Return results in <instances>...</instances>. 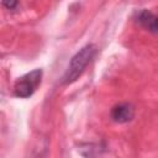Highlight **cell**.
Returning a JSON list of instances; mask_svg holds the SVG:
<instances>
[{"label":"cell","instance_id":"obj_2","mask_svg":"<svg viewBox=\"0 0 158 158\" xmlns=\"http://www.w3.org/2000/svg\"><path fill=\"white\" fill-rule=\"evenodd\" d=\"M41 78H42V70L41 69H35L30 73H26L25 75L20 77L14 85V93L17 98L26 99L30 98L38 85L41 84Z\"/></svg>","mask_w":158,"mask_h":158},{"label":"cell","instance_id":"obj_1","mask_svg":"<svg viewBox=\"0 0 158 158\" xmlns=\"http://www.w3.org/2000/svg\"><path fill=\"white\" fill-rule=\"evenodd\" d=\"M96 53V47L93 43H89L80 48L70 59L68 68L62 78V84H72L74 83L85 70L86 65L94 58Z\"/></svg>","mask_w":158,"mask_h":158},{"label":"cell","instance_id":"obj_4","mask_svg":"<svg viewBox=\"0 0 158 158\" xmlns=\"http://www.w3.org/2000/svg\"><path fill=\"white\" fill-rule=\"evenodd\" d=\"M137 22L152 33H158V16L148 10H141L137 12Z\"/></svg>","mask_w":158,"mask_h":158},{"label":"cell","instance_id":"obj_3","mask_svg":"<svg viewBox=\"0 0 158 158\" xmlns=\"http://www.w3.org/2000/svg\"><path fill=\"white\" fill-rule=\"evenodd\" d=\"M110 116L117 123H126L135 117V107L130 102H121L111 109Z\"/></svg>","mask_w":158,"mask_h":158},{"label":"cell","instance_id":"obj_5","mask_svg":"<svg viewBox=\"0 0 158 158\" xmlns=\"http://www.w3.org/2000/svg\"><path fill=\"white\" fill-rule=\"evenodd\" d=\"M2 5L6 6L7 9H14L15 6H17V2H16V1H12V2H6V1H4Z\"/></svg>","mask_w":158,"mask_h":158}]
</instances>
